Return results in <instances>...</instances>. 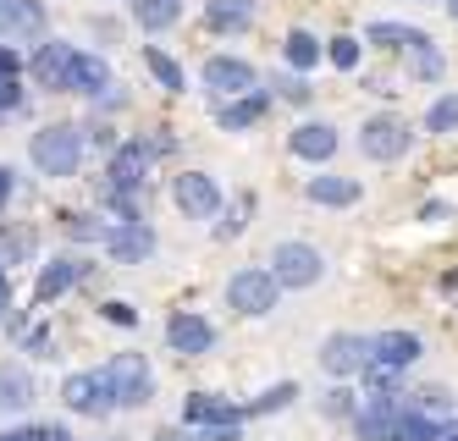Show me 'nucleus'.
Returning <instances> with one entry per match:
<instances>
[{"instance_id": "37", "label": "nucleus", "mask_w": 458, "mask_h": 441, "mask_svg": "<svg viewBox=\"0 0 458 441\" xmlns=\"http://www.w3.org/2000/svg\"><path fill=\"white\" fill-rule=\"evenodd\" d=\"M249 210H254V199H238V205L226 210V221H221V237H238V232H243V221H249Z\"/></svg>"}, {"instance_id": "9", "label": "nucleus", "mask_w": 458, "mask_h": 441, "mask_svg": "<svg viewBox=\"0 0 458 441\" xmlns=\"http://www.w3.org/2000/svg\"><path fill=\"white\" fill-rule=\"evenodd\" d=\"M166 343H172V353H182V359H199V353H210V348H216V331H210V320H205V315L182 310V315H172V320H166Z\"/></svg>"}, {"instance_id": "30", "label": "nucleus", "mask_w": 458, "mask_h": 441, "mask_svg": "<svg viewBox=\"0 0 458 441\" xmlns=\"http://www.w3.org/2000/svg\"><path fill=\"white\" fill-rule=\"evenodd\" d=\"M67 237H72V243H106L111 226L100 216H67Z\"/></svg>"}, {"instance_id": "25", "label": "nucleus", "mask_w": 458, "mask_h": 441, "mask_svg": "<svg viewBox=\"0 0 458 441\" xmlns=\"http://www.w3.org/2000/svg\"><path fill=\"white\" fill-rule=\"evenodd\" d=\"M282 55H287V66L310 72V66L320 61V39H315V33H304V28H293V33H287V45H282Z\"/></svg>"}, {"instance_id": "29", "label": "nucleus", "mask_w": 458, "mask_h": 441, "mask_svg": "<svg viewBox=\"0 0 458 441\" xmlns=\"http://www.w3.org/2000/svg\"><path fill=\"white\" fill-rule=\"evenodd\" d=\"M293 397H299V386H293V381H276V386H271L266 397H254V403H249L243 414H254V420H259V414H282V409H287Z\"/></svg>"}, {"instance_id": "34", "label": "nucleus", "mask_w": 458, "mask_h": 441, "mask_svg": "<svg viewBox=\"0 0 458 441\" xmlns=\"http://www.w3.org/2000/svg\"><path fill=\"white\" fill-rule=\"evenodd\" d=\"M0 254H6V259H28V254H34V232L0 226Z\"/></svg>"}, {"instance_id": "19", "label": "nucleus", "mask_w": 458, "mask_h": 441, "mask_svg": "<svg viewBox=\"0 0 458 441\" xmlns=\"http://www.w3.org/2000/svg\"><path fill=\"white\" fill-rule=\"evenodd\" d=\"M0 28L34 39V33L45 28V6H39V0H0Z\"/></svg>"}, {"instance_id": "36", "label": "nucleus", "mask_w": 458, "mask_h": 441, "mask_svg": "<svg viewBox=\"0 0 458 441\" xmlns=\"http://www.w3.org/2000/svg\"><path fill=\"white\" fill-rule=\"evenodd\" d=\"M100 315H106L111 326H139V310H133V303H122V298H111V303H100Z\"/></svg>"}, {"instance_id": "21", "label": "nucleus", "mask_w": 458, "mask_h": 441, "mask_svg": "<svg viewBox=\"0 0 458 441\" xmlns=\"http://www.w3.org/2000/svg\"><path fill=\"white\" fill-rule=\"evenodd\" d=\"M34 403V381H28V369L22 364H0V409H28Z\"/></svg>"}, {"instance_id": "8", "label": "nucleus", "mask_w": 458, "mask_h": 441, "mask_svg": "<svg viewBox=\"0 0 458 441\" xmlns=\"http://www.w3.org/2000/svg\"><path fill=\"white\" fill-rule=\"evenodd\" d=\"M409 139H414L409 122H403V116H392V111H381V116L365 122V139H359V144H365L370 160H398V155L409 149Z\"/></svg>"}, {"instance_id": "14", "label": "nucleus", "mask_w": 458, "mask_h": 441, "mask_svg": "<svg viewBox=\"0 0 458 441\" xmlns=\"http://www.w3.org/2000/svg\"><path fill=\"white\" fill-rule=\"evenodd\" d=\"M155 149L149 144H122L116 155H111V188L116 193H133L139 182H144V160H149Z\"/></svg>"}, {"instance_id": "38", "label": "nucleus", "mask_w": 458, "mask_h": 441, "mask_svg": "<svg viewBox=\"0 0 458 441\" xmlns=\"http://www.w3.org/2000/svg\"><path fill=\"white\" fill-rule=\"evenodd\" d=\"M22 353H34V359H50V331H45V326L22 331Z\"/></svg>"}, {"instance_id": "5", "label": "nucleus", "mask_w": 458, "mask_h": 441, "mask_svg": "<svg viewBox=\"0 0 458 441\" xmlns=\"http://www.w3.org/2000/svg\"><path fill=\"white\" fill-rule=\"evenodd\" d=\"M61 403H67L72 414H83V420H106V414L116 409L106 369H83V376H67V386H61Z\"/></svg>"}, {"instance_id": "10", "label": "nucleus", "mask_w": 458, "mask_h": 441, "mask_svg": "<svg viewBox=\"0 0 458 441\" xmlns=\"http://www.w3.org/2000/svg\"><path fill=\"white\" fill-rule=\"evenodd\" d=\"M420 353H425V348H420V336H414V331H386V336H376V343H370V369H386V376H398V369H409Z\"/></svg>"}, {"instance_id": "20", "label": "nucleus", "mask_w": 458, "mask_h": 441, "mask_svg": "<svg viewBox=\"0 0 458 441\" xmlns=\"http://www.w3.org/2000/svg\"><path fill=\"white\" fill-rule=\"evenodd\" d=\"M205 22L216 33H243L254 22V0H210L205 6Z\"/></svg>"}, {"instance_id": "2", "label": "nucleus", "mask_w": 458, "mask_h": 441, "mask_svg": "<svg viewBox=\"0 0 458 441\" xmlns=\"http://www.w3.org/2000/svg\"><path fill=\"white\" fill-rule=\"evenodd\" d=\"M106 381H111V397L122 403V409H144V403L155 397V376H149L144 353H116L106 364Z\"/></svg>"}, {"instance_id": "17", "label": "nucleus", "mask_w": 458, "mask_h": 441, "mask_svg": "<svg viewBox=\"0 0 458 441\" xmlns=\"http://www.w3.org/2000/svg\"><path fill=\"white\" fill-rule=\"evenodd\" d=\"M67 89L72 94H83V99H94L100 89H111V66L100 61V55H72V72H67Z\"/></svg>"}, {"instance_id": "43", "label": "nucleus", "mask_w": 458, "mask_h": 441, "mask_svg": "<svg viewBox=\"0 0 458 441\" xmlns=\"http://www.w3.org/2000/svg\"><path fill=\"white\" fill-rule=\"evenodd\" d=\"M0 441H39V425L34 430H0Z\"/></svg>"}, {"instance_id": "27", "label": "nucleus", "mask_w": 458, "mask_h": 441, "mask_svg": "<svg viewBox=\"0 0 458 441\" xmlns=\"http://www.w3.org/2000/svg\"><path fill=\"white\" fill-rule=\"evenodd\" d=\"M392 441H442V425L431 414H420V409H403L398 430H392Z\"/></svg>"}, {"instance_id": "16", "label": "nucleus", "mask_w": 458, "mask_h": 441, "mask_svg": "<svg viewBox=\"0 0 458 441\" xmlns=\"http://www.w3.org/2000/svg\"><path fill=\"white\" fill-rule=\"evenodd\" d=\"M293 155H299V160H332L337 155V127L304 122L299 132H293Z\"/></svg>"}, {"instance_id": "31", "label": "nucleus", "mask_w": 458, "mask_h": 441, "mask_svg": "<svg viewBox=\"0 0 458 441\" xmlns=\"http://www.w3.org/2000/svg\"><path fill=\"white\" fill-rule=\"evenodd\" d=\"M458 127V94H442L431 111H425V132H453Z\"/></svg>"}, {"instance_id": "22", "label": "nucleus", "mask_w": 458, "mask_h": 441, "mask_svg": "<svg viewBox=\"0 0 458 441\" xmlns=\"http://www.w3.org/2000/svg\"><path fill=\"white\" fill-rule=\"evenodd\" d=\"M370 45H381V50H425V45H431V39H425V33L420 28H403V22H376L370 28Z\"/></svg>"}, {"instance_id": "28", "label": "nucleus", "mask_w": 458, "mask_h": 441, "mask_svg": "<svg viewBox=\"0 0 458 441\" xmlns=\"http://www.w3.org/2000/svg\"><path fill=\"white\" fill-rule=\"evenodd\" d=\"M144 66L160 78V89H166V94H177V89H182V66H177L166 50H160V45H149V50H144Z\"/></svg>"}, {"instance_id": "47", "label": "nucleus", "mask_w": 458, "mask_h": 441, "mask_svg": "<svg viewBox=\"0 0 458 441\" xmlns=\"http://www.w3.org/2000/svg\"><path fill=\"white\" fill-rule=\"evenodd\" d=\"M442 441H458V425H447V430H442Z\"/></svg>"}, {"instance_id": "48", "label": "nucleus", "mask_w": 458, "mask_h": 441, "mask_svg": "<svg viewBox=\"0 0 458 441\" xmlns=\"http://www.w3.org/2000/svg\"><path fill=\"white\" fill-rule=\"evenodd\" d=\"M453 17H458V0H453Z\"/></svg>"}, {"instance_id": "12", "label": "nucleus", "mask_w": 458, "mask_h": 441, "mask_svg": "<svg viewBox=\"0 0 458 441\" xmlns=\"http://www.w3.org/2000/svg\"><path fill=\"white\" fill-rule=\"evenodd\" d=\"M72 45H61V39H50V45H39L34 50V61H28V72H34V83L39 89H67V72H72Z\"/></svg>"}, {"instance_id": "33", "label": "nucleus", "mask_w": 458, "mask_h": 441, "mask_svg": "<svg viewBox=\"0 0 458 441\" xmlns=\"http://www.w3.org/2000/svg\"><path fill=\"white\" fill-rule=\"evenodd\" d=\"M326 61H332L337 72H353V66H359V39H348V33H337V39L326 45Z\"/></svg>"}, {"instance_id": "35", "label": "nucleus", "mask_w": 458, "mask_h": 441, "mask_svg": "<svg viewBox=\"0 0 458 441\" xmlns=\"http://www.w3.org/2000/svg\"><path fill=\"white\" fill-rule=\"evenodd\" d=\"M442 50L437 45H425V50H414V78H425V83H431V78H442Z\"/></svg>"}, {"instance_id": "18", "label": "nucleus", "mask_w": 458, "mask_h": 441, "mask_svg": "<svg viewBox=\"0 0 458 441\" xmlns=\"http://www.w3.org/2000/svg\"><path fill=\"white\" fill-rule=\"evenodd\" d=\"M72 282H83V259H50L45 270H39V287H34V303H50V298H61Z\"/></svg>"}, {"instance_id": "32", "label": "nucleus", "mask_w": 458, "mask_h": 441, "mask_svg": "<svg viewBox=\"0 0 458 441\" xmlns=\"http://www.w3.org/2000/svg\"><path fill=\"white\" fill-rule=\"evenodd\" d=\"M414 409L431 414V420H442V414H453V392H447V386H420V392H414Z\"/></svg>"}, {"instance_id": "4", "label": "nucleus", "mask_w": 458, "mask_h": 441, "mask_svg": "<svg viewBox=\"0 0 458 441\" xmlns=\"http://www.w3.org/2000/svg\"><path fill=\"white\" fill-rule=\"evenodd\" d=\"M276 293H282V282L271 276V270H254V265L226 282V303H233L238 315H271L276 310Z\"/></svg>"}, {"instance_id": "15", "label": "nucleus", "mask_w": 458, "mask_h": 441, "mask_svg": "<svg viewBox=\"0 0 458 441\" xmlns=\"http://www.w3.org/2000/svg\"><path fill=\"white\" fill-rule=\"evenodd\" d=\"M188 425H199V430H216V425H243V409H233L226 397H205V392H193V397H188Z\"/></svg>"}, {"instance_id": "3", "label": "nucleus", "mask_w": 458, "mask_h": 441, "mask_svg": "<svg viewBox=\"0 0 458 441\" xmlns=\"http://www.w3.org/2000/svg\"><path fill=\"white\" fill-rule=\"evenodd\" d=\"M271 276H276L282 287H293V293H304V287H315V282L326 276V259H320V249H310V243H276Z\"/></svg>"}, {"instance_id": "41", "label": "nucleus", "mask_w": 458, "mask_h": 441, "mask_svg": "<svg viewBox=\"0 0 458 441\" xmlns=\"http://www.w3.org/2000/svg\"><path fill=\"white\" fill-rule=\"evenodd\" d=\"M199 441H238V425H216V430H199Z\"/></svg>"}, {"instance_id": "23", "label": "nucleus", "mask_w": 458, "mask_h": 441, "mask_svg": "<svg viewBox=\"0 0 458 441\" xmlns=\"http://www.w3.org/2000/svg\"><path fill=\"white\" fill-rule=\"evenodd\" d=\"M310 199L315 205H353L359 182L353 177H310Z\"/></svg>"}, {"instance_id": "26", "label": "nucleus", "mask_w": 458, "mask_h": 441, "mask_svg": "<svg viewBox=\"0 0 458 441\" xmlns=\"http://www.w3.org/2000/svg\"><path fill=\"white\" fill-rule=\"evenodd\" d=\"M259 116H266V94H243V99H233V106H221V127H254Z\"/></svg>"}, {"instance_id": "24", "label": "nucleus", "mask_w": 458, "mask_h": 441, "mask_svg": "<svg viewBox=\"0 0 458 441\" xmlns=\"http://www.w3.org/2000/svg\"><path fill=\"white\" fill-rule=\"evenodd\" d=\"M133 17H139L149 33H160V28H172V22L182 17V0H133Z\"/></svg>"}, {"instance_id": "6", "label": "nucleus", "mask_w": 458, "mask_h": 441, "mask_svg": "<svg viewBox=\"0 0 458 441\" xmlns=\"http://www.w3.org/2000/svg\"><path fill=\"white\" fill-rule=\"evenodd\" d=\"M320 369H326V376H337V381L365 376V369H370V336H353V331L326 336V343H320Z\"/></svg>"}, {"instance_id": "46", "label": "nucleus", "mask_w": 458, "mask_h": 441, "mask_svg": "<svg viewBox=\"0 0 458 441\" xmlns=\"http://www.w3.org/2000/svg\"><path fill=\"white\" fill-rule=\"evenodd\" d=\"M0 320H6V265H0Z\"/></svg>"}, {"instance_id": "45", "label": "nucleus", "mask_w": 458, "mask_h": 441, "mask_svg": "<svg viewBox=\"0 0 458 441\" xmlns=\"http://www.w3.org/2000/svg\"><path fill=\"white\" fill-rule=\"evenodd\" d=\"M39 441H72V436L61 430V425H39Z\"/></svg>"}, {"instance_id": "42", "label": "nucleus", "mask_w": 458, "mask_h": 441, "mask_svg": "<svg viewBox=\"0 0 458 441\" xmlns=\"http://www.w3.org/2000/svg\"><path fill=\"white\" fill-rule=\"evenodd\" d=\"M12 188H17V177L6 172V165H0V210H6V199H12Z\"/></svg>"}, {"instance_id": "13", "label": "nucleus", "mask_w": 458, "mask_h": 441, "mask_svg": "<svg viewBox=\"0 0 458 441\" xmlns=\"http://www.w3.org/2000/svg\"><path fill=\"white\" fill-rule=\"evenodd\" d=\"M106 249H111V259H116V265H144V259L155 254V232H149L144 221H127V226H111V237H106Z\"/></svg>"}, {"instance_id": "11", "label": "nucleus", "mask_w": 458, "mask_h": 441, "mask_svg": "<svg viewBox=\"0 0 458 441\" xmlns=\"http://www.w3.org/2000/svg\"><path fill=\"white\" fill-rule=\"evenodd\" d=\"M205 83H210L216 94H233V99L259 94V89H254V66L238 61V55H210V61H205Z\"/></svg>"}, {"instance_id": "7", "label": "nucleus", "mask_w": 458, "mask_h": 441, "mask_svg": "<svg viewBox=\"0 0 458 441\" xmlns=\"http://www.w3.org/2000/svg\"><path fill=\"white\" fill-rule=\"evenodd\" d=\"M172 199H177V210L193 216V221H216V216H221V188H216V177H205V172H182V177L172 182Z\"/></svg>"}, {"instance_id": "1", "label": "nucleus", "mask_w": 458, "mask_h": 441, "mask_svg": "<svg viewBox=\"0 0 458 441\" xmlns=\"http://www.w3.org/2000/svg\"><path fill=\"white\" fill-rule=\"evenodd\" d=\"M28 155H34V165H39L45 177H72V172H78V160H83V132L67 127V122H55V127L34 132Z\"/></svg>"}, {"instance_id": "44", "label": "nucleus", "mask_w": 458, "mask_h": 441, "mask_svg": "<svg viewBox=\"0 0 458 441\" xmlns=\"http://www.w3.org/2000/svg\"><path fill=\"white\" fill-rule=\"evenodd\" d=\"M12 72H17V55H12L6 45H0V78H12Z\"/></svg>"}, {"instance_id": "39", "label": "nucleus", "mask_w": 458, "mask_h": 441, "mask_svg": "<svg viewBox=\"0 0 458 441\" xmlns=\"http://www.w3.org/2000/svg\"><path fill=\"white\" fill-rule=\"evenodd\" d=\"M282 94H287V99H299V106H304V99H310L315 89H310L304 78H282Z\"/></svg>"}, {"instance_id": "40", "label": "nucleus", "mask_w": 458, "mask_h": 441, "mask_svg": "<svg viewBox=\"0 0 458 441\" xmlns=\"http://www.w3.org/2000/svg\"><path fill=\"white\" fill-rule=\"evenodd\" d=\"M17 99H22L17 83H12V78H0V111H17Z\"/></svg>"}]
</instances>
